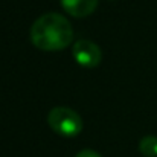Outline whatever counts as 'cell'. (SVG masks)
<instances>
[{
    "mask_svg": "<svg viewBox=\"0 0 157 157\" xmlns=\"http://www.w3.org/2000/svg\"><path fill=\"white\" fill-rule=\"evenodd\" d=\"M59 2L67 14L76 18H82L93 14L99 0H59Z\"/></svg>",
    "mask_w": 157,
    "mask_h": 157,
    "instance_id": "4",
    "label": "cell"
},
{
    "mask_svg": "<svg viewBox=\"0 0 157 157\" xmlns=\"http://www.w3.org/2000/svg\"><path fill=\"white\" fill-rule=\"evenodd\" d=\"M72 55L75 58V61L82 66V67H87V69H92V67H96L99 66L101 59H102V52H101V48L90 41V40H78L73 48H72Z\"/></svg>",
    "mask_w": 157,
    "mask_h": 157,
    "instance_id": "3",
    "label": "cell"
},
{
    "mask_svg": "<svg viewBox=\"0 0 157 157\" xmlns=\"http://www.w3.org/2000/svg\"><path fill=\"white\" fill-rule=\"evenodd\" d=\"M139 151L145 157H157V136H145L139 142Z\"/></svg>",
    "mask_w": 157,
    "mask_h": 157,
    "instance_id": "5",
    "label": "cell"
},
{
    "mask_svg": "<svg viewBox=\"0 0 157 157\" xmlns=\"http://www.w3.org/2000/svg\"><path fill=\"white\" fill-rule=\"evenodd\" d=\"M31 41L37 49L44 52L61 51L73 41L72 25L64 15L48 12L34 21L31 28Z\"/></svg>",
    "mask_w": 157,
    "mask_h": 157,
    "instance_id": "1",
    "label": "cell"
},
{
    "mask_svg": "<svg viewBox=\"0 0 157 157\" xmlns=\"http://www.w3.org/2000/svg\"><path fill=\"white\" fill-rule=\"evenodd\" d=\"M48 124L58 136L75 137L82 131L81 116L69 107H55L48 114Z\"/></svg>",
    "mask_w": 157,
    "mask_h": 157,
    "instance_id": "2",
    "label": "cell"
},
{
    "mask_svg": "<svg viewBox=\"0 0 157 157\" xmlns=\"http://www.w3.org/2000/svg\"><path fill=\"white\" fill-rule=\"evenodd\" d=\"M75 157H102V156H101L99 153H96L95 150H89V148H87V150L79 151V153H78Z\"/></svg>",
    "mask_w": 157,
    "mask_h": 157,
    "instance_id": "6",
    "label": "cell"
}]
</instances>
